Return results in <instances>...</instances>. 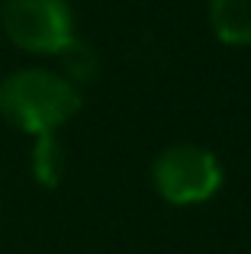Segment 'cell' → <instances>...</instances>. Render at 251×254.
<instances>
[{
	"instance_id": "cell-6",
	"label": "cell",
	"mask_w": 251,
	"mask_h": 254,
	"mask_svg": "<svg viewBox=\"0 0 251 254\" xmlns=\"http://www.w3.org/2000/svg\"><path fill=\"white\" fill-rule=\"evenodd\" d=\"M32 171L45 187L58 184V177L64 171V158H62V145L55 142V135H39L36 151H32Z\"/></svg>"
},
{
	"instance_id": "cell-1",
	"label": "cell",
	"mask_w": 251,
	"mask_h": 254,
	"mask_svg": "<svg viewBox=\"0 0 251 254\" xmlns=\"http://www.w3.org/2000/svg\"><path fill=\"white\" fill-rule=\"evenodd\" d=\"M81 110V90L64 74L26 68L0 84V116L19 132L55 135Z\"/></svg>"
},
{
	"instance_id": "cell-4",
	"label": "cell",
	"mask_w": 251,
	"mask_h": 254,
	"mask_svg": "<svg viewBox=\"0 0 251 254\" xmlns=\"http://www.w3.org/2000/svg\"><path fill=\"white\" fill-rule=\"evenodd\" d=\"M209 26L226 45H251V0H209Z\"/></svg>"
},
{
	"instance_id": "cell-3",
	"label": "cell",
	"mask_w": 251,
	"mask_h": 254,
	"mask_svg": "<svg viewBox=\"0 0 251 254\" xmlns=\"http://www.w3.org/2000/svg\"><path fill=\"white\" fill-rule=\"evenodd\" d=\"M0 32L26 52L58 55L74 39V16L68 0H3Z\"/></svg>"
},
{
	"instance_id": "cell-5",
	"label": "cell",
	"mask_w": 251,
	"mask_h": 254,
	"mask_svg": "<svg viewBox=\"0 0 251 254\" xmlns=\"http://www.w3.org/2000/svg\"><path fill=\"white\" fill-rule=\"evenodd\" d=\"M62 64H64V77H68L71 84H87L97 77V71H100V58H97V52L90 49L87 42H81V39H71L68 45H64L62 52Z\"/></svg>"
},
{
	"instance_id": "cell-2",
	"label": "cell",
	"mask_w": 251,
	"mask_h": 254,
	"mask_svg": "<svg viewBox=\"0 0 251 254\" xmlns=\"http://www.w3.org/2000/svg\"><path fill=\"white\" fill-rule=\"evenodd\" d=\"M151 180L161 199L171 206H196L206 203L222 187V164L203 145H171L151 164Z\"/></svg>"
}]
</instances>
